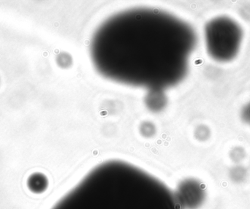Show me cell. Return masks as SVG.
Returning <instances> with one entry per match:
<instances>
[{"label":"cell","instance_id":"1","mask_svg":"<svg viewBox=\"0 0 250 209\" xmlns=\"http://www.w3.org/2000/svg\"><path fill=\"white\" fill-rule=\"evenodd\" d=\"M193 28L169 12L135 7L97 28L90 56L97 71L126 86L163 90L182 82L196 45Z\"/></svg>","mask_w":250,"mask_h":209},{"label":"cell","instance_id":"2","mask_svg":"<svg viewBox=\"0 0 250 209\" xmlns=\"http://www.w3.org/2000/svg\"><path fill=\"white\" fill-rule=\"evenodd\" d=\"M52 209H182L164 183L140 167L109 160L94 167Z\"/></svg>","mask_w":250,"mask_h":209},{"label":"cell","instance_id":"3","mask_svg":"<svg viewBox=\"0 0 250 209\" xmlns=\"http://www.w3.org/2000/svg\"><path fill=\"white\" fill-rule=\"evenodd\" d=\"M207 50L214 60L228 62L237 55L242 40V31L237 23L228 17H218L205 27Z\"/></svg>","mask_w":250,"mask_h":209},{"label":"cell","instance_id":"4","mask_svg":"<svg viewBox=\"0 0 250 209\" xmlns=\"http://www.w3.org/2000/svg\"><path fill=\"white\" fill-rule=\"evenodd\" d=\"M182 209H196L205 200V189L202 184L195 179H188L182 182L175 193Z\"/></svg>","mask_w":250,"mask_h":209},{"label":"cell","instance_id":"5","mask_svg":"<svg viewBox=\"0 0 250 209\" xmlns=\"http://www.w3.org/2000/svg\"><path fill=\"white\" fill-rule=\"evenodd\" d=\"M46 178L41 173H35L28 179L27 186L31 192L34 193H41L47 188Z\"/></svg>","mask_w":250,"mask_h":209},{"label":"cell","instance_id":"6","mask_svg":"<svg viewBox=\"0 0 250 209\" xmlns=\"http://www.w3.org/2000/svg\"><path fill=\"white\" fill-rule=\"evenodd\" d=\"M242 118L247 123L250 125V103L245 106L242 111Z\"/></svg>","mask_w":250,"mask_h":209}]
</instances>
